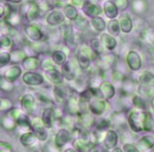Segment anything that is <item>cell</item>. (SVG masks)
<instances>
[{"label":"cell","mask_w":154,"mask_h":152,"mask_svg":"<svg viewBox=\"0 0 154 152\" xmlns=\"http://www.w3.org/2000/svg\"><path fill=\"white\" fill-rule=\"evenodd\" d=\"M0 88L2 91L5 92V93H11L14 90V82L8 81L2 75L1 78H0Z\"/></svg>","instance_id":"45"},{"label":"cell","mask_w":154,"mask_h":152,"mask_svg":"<svg viewBox=\"0 0 154 152\" xmlns=\"http://www.w3.org/2000/svg\"><path fill=\"white\" fill-rule=\"evenodd\" d=\"M106 101L102 98L94 97L89 102V111L95 115H102L106 109Z\"/></svg>","instance_id":"8"},{"label":"cell","mask_w":154,"mask_h":152,"mask_svg":"<svg viewBox=\"0 0 154 152\" xmlns=\"http://www.w3.org/2000/svg\"><path fill=\"white\" fill-rule=\"evenodd\" d=\"M55 63L53 60H50V59L46 58L44 59L42 62H41V68L43 71L47 72V71L51 70L53 69H55Z\"/></svg>","instance_id":"48"},{"label":"cell","mask_w":154,"mask_h":152,"mask_svg":"<svg viewBox=\"0 0 154 152\" xmlns=\"http://www.w3.org/2000/svg\"><path fill=\"white\" fill-rule=\"evenodd\" d=\"M90 46L93 51V52L96 55H101L103 54L104 51V45H102L100 39H92L90 41Z\"/></svg>","instance_id":"39"},{"label":"cell","mask_w":154,"mask_h":152,"mask_svg":"<svg viewBox=\"0 0 154 152\" xmlns=\"http://www.w3.org/2000/svg\"><path fill=\"white\" fill-rule=\"evenodd\" d=\"M140 85L147 87H154V75L150 72H144L138 77Z\"/></svg>","instance_id":"32"},{"label":"cell","mask_w":154,"mask_h":152,"mask_svg":"<svg viewBox=\"0 0 154 152\" xmlns=\"http://www.w3.org/2000/svg\"><path fill=\"white\" fill-rule=\"evenodd\" d=\"M107 29L109 34L114 37H117L120 34V26L119 20L117 19H111L107 25Z\"/></svg>","instance_id":"34"},{"label":"cell","mask_w":154,"mask_h":152,"mask_svg":"<svg viewBox=\"0 0 154 152\" xmlns=\"http://www.w3.org/2000/svg\"><path fill=\"white\" fill-rule=\"evenodd\" d=\"M145 112L141 110H135L129 114L127 118L128 123L133 132H141L144 131V121Z\"/></svg>","instance_id":"1"},{"label":"cell","mask_w":154,"mask_h":152,"mask_svg":"<svg viewBox=\"0 0 154 152\" xmlns=\"http://www.w3.org/2000/svg\"><path fill=\"white\" fill-rule=\"evenodd\" d=\"M0 47L2 50H5V51L11 50L13 48L14 41L8 35H2L0 38Z\"/></svg>","instance_id":"41"},{"label":"cell","mask_w":154,"mask_h":152,"mask_svg":"<svg viewBox=\"0 0 154 152\" xmlns=\"http://www.w3.org/2000/svg\"><path fill=\"white\" fill-rule=\"evenodd\" d=\"M20 12L28 22H32L37 19L40 15V8L35 2H29L23 5Z\"/></svg>","instance_id":"2"},{"label":"cell","mask_w":154,"mask_h":152,"mask_svg":"<svg viewBox=\"0 0 154 152\" xmlns=\"http://www.w3.org/2000/svg\"><path fill=\"white\" fill-rule=\"evenodd\" d=\"M153 136H154V135H153Z\"/></svg>","instance_id":"60"},{"label":"cell","mask_w":154,"mask_h":152,"mask_svg":"<svg viewBox=\"0 0 154 152\" xmlns=\"http://www.w3.org/2000/svg\"><path fill=\"white\" fill-rule=\"evenodd\" d=\"M154 127V119L152 116V114L149 111L145 112V117H144V131L146 132H150L153 130Z\"/></svg>","instance_id":"43"},{"label":"cell","mask_w":154,"mask_h":152,"mask_svg":"<svg viewBox=\"0 0 154 152\" xmlns=\"http://www.w3.org/2000/svg\"><path fill=\"white\" fill-rule=\"evenodd\" d=\"M146 36L148 38L149 41H150L151 43L154 44V31L147 32V34H146Z\"/></svg>","instance_id":"55"},{"label":"cell","mask_w":154,"mask_h":152,"mask_svg":"<svg viewBox=\"0 0 154 152\" xmlns=\"http://www.w3.org/2000/svg\"><path fill=\"white\" fill-rule=\"evenodd\" d=\"M119 23H120L121 31L124 33H129L132 32L133 29V23L131 17L129 14L123 13L119 17Z\"/></svg>","instance_id":"24"},{"label":"cell","mask_w":154,"mask_h":152,"mask_svg":"<svg viewBox=\"0 0 154 152\" xmlns=\"http://www.w3.org/2000/svg\"><path fill=\"white\" fill-rule=\"evenodd\" d=\"M24 33L27 37L34 42H39L42 40L44 34L42 30L32 24H26L23 28Z\"/></svg>","instance_id":"9"},{"label":"cell","mask_w":154,"mask_h":152,"mask_svg":"<svg viewBox=\"0 0 154 152\" xmlns=\"http://www.w3.org/2000/svg\"><path fill=\"white\" fill-rule=\"evenodd\" d=\"M8 2H14V3H18L20 2H21V0H6Z\"/></svg>","instance_id":"59"},{"label":"cell","mask_w":154,"mask_h":152,"mask_svg":"<svg viewBox=\"0 0 154 152\" xmlns=\"http://www.w3.org/2000/svg\"><path fill=\"white\" fill-rule=\"evenodd\" d=\"M102 45L108 51H114L117 45V42L115 37L111 36L109 33H102L99 39Z\"/></svg>","instance_id":"28"},{"label":"cell","mask_w":154,"mask_h":152,"mask_svg":"<svg viewBox=\"0 0 154 152\" xmlns=\"http://www.w3.org/2000/svg\"><path fill=\"white\" fill-rule=\"evenodd\" d=\"M11 61V53L8 51H2L0 53V67L6 66Z\"/></svg>","instance_id":"49"},{"label":"cell","mask_w":154,"mask_h":152,"mask_svg":"<svg viewBox=\"0 0 154 152\" xmlns=\"http://www.w3.org/2000/svg\"><path fill=\"white\" fill-rule=\"evenodd\" d=\"M0 151L1 152H11L13 151V147L11 144L8 141H0Z\"/></svg>","instance_id":"52"},{"label":"cell","mask_w":154,"mask_h":152,"mask_svg":"<svg viewBox=\"0 0 154 152\" xmlns=\"http://www.w3.org/2000/svg\"><path fill=\"white\" fill-rule=\"evenodd\" d=\"M52 60L56 65L63 66L67 61V55L66 53L61 50H56L52 54Z\"/></svg>","instance_id":"35"},{"label":"cell","mask_w":154,"mask_h":152,"mask_svg":"<svg viewBox=\"0 0 154 152\" xmlns=\"http://www.w3.org/2000/svg\"><path fill=\"white\" fill-rule=\"evenodd\" d=\"M64 14L66 17L70 20L74 21L78 18V12L77 9L72 5H68L64 8Z\"/></svg>","instance_id":"42"},{"label":"cell","mask_w":154,"mask_h":152,"mask_svg":"<svg viewBox=\"0 0 154 152\" xmlns=\"http://www.w3.org/2000/svg\"><path fill=\"white\" fill-rule=\"evenodd\" d=\"M10 53L11 56V63H14V64H17V63L23 62L24 59L27 57L25 51L20 49L13 50Z\"/></svg>","instance_id":"37"},{"label":"cell","mask_w":154,"mask_h":152,"mask_svg":"<svg viewBox=\"0 0 154 152\" xmlns=\"http://www.w3.org/2000/svg\"><path fill=\"white\" fill-rule=\"evenodd\" d=\"M111 120L105 118H100L96 120L95 124L93 127L95 128V130L102 131V132H107L108 130V128L111 126Z\"/></svg>","instance_id":"38"},{"label":"cell","mask_w":154,"mask_h":152,"mask_svg":"<svg viewBox=\"0 0 154 152\" xmlns=\"http://www.w3.org/2000/svg\"><path fill=\"white\" fill-rule=\"evenodd\" d=\"M150 106H151L152 110H153V111L154 112V96L152 98L151 102H150Z\"/></svg>","instance_id":"57"},{"label":"cell","mask_w":154,"mask_h":152,"mask_svg":"<svg viewBox=\"0 0 154 152\" xmlns=\"http://www.w3.org/2000/svg\"><path fill=\"white\" fill-rule=\"evenodd\" d=\"M14 108V103L10 99L2 97L0 99V111L2 112L7 113Z\"/></svg>","instance_id":"44"},{"label":"cell","mask_w":154,"mask_h":152,"mask_svg":"<svg viewBox=\"0 0 154 152\" xmlns=\"http://www.w3.org/2000/svg\"><path fill=\"white\" fill-rule=\"evenodd\" d=\"M125 117H126V115H125L124 113L119 111V112H115L113 114L111 120L114 123H115V124H121L126 120Z\"/></svg>","instance_id":"50"},{"label":"cell","mask_w":154,"mask_h":152,"mask_svg":"<svg viewBox=\"0 0 154 152\" xmlns=\"http://www.w3.org/2000/svg\"><path fill=\"white\" fill-rule=\"evenodd\" d=\"M132 105L136 108V109L141 110V111H144L146 108L145 102H144V99L141 97L140 96H134L132 99Z\"/></svg>","instance_id":"46"},{"label":"cell","mask_w":154,"mask_h":152,"mask_svg":"<svg viewBox=\"0 0 154 152\" xmlns=\"http://www.w3.org/2000/svg\"><path fill=\"white\" fill-rule=\"evenodd\" d=\"M104 12L106 17L109 19H115L119 14V9L117 8L115 3L112 1H108L104 4Z\"/></svg>","instance_id":"31"},{"label":"cell","mask_w":154,"mask_h":152,"mask_svg":"<svg viewBox=\"0 0 154 152\" xmlns=\"http://www.w3.org/2000/svg\"><path fill=\"white\" fill-rule=\"evenodd\" d=\"M138 2H139V4H137L136 1L134 0L133 2L132 3V10L137 14H141V13L144 11V5L141 6V3L143 2H141V0H138Z\"/></svg>","instance_id":"51"},{"label":"cell","mask_w":154,"mask_h":152,"mask_svg":"<svg viewBox=\"0 0 154 152\" xmlns=\"http://www.w3.org/2000/svg\"><path fill=\"white\" fill-rule=\"evenodd\" d=\"M45 75H46V77L48 79V81H50L51 83L55 84V85L63 84V80L65 78L62 72L57 70L56 68L51 69V70L45 72Z\"/></svg>","instance_id":"27"},{"label":"cell","mask_w":154,"mask_h":152,"mask_svg":"<svg viewBox=\"0 0 154 152\" xmlns=\"http://www.w3.org/2000/svg\"><path fill=\"white\" fill-rule=\"evenodd\" d=\"M91 57L84 51L79 50L77 54V62L81 69H87L91 64Z\"/></svg>","instance_id":"30"},{"label":"cell","mask_w":154,"mask_h":152,"mask_svg":"<svg viewBox=\"0 0 154 152\" xmlns=\"http://www.w3.org/2000/svg\"><path fill=\"white\" fill-rule=\"evenodd\" d=\"M126 63L131 70L137 72L141 69L142 61L140 55L136 51H130L126 55Z\"/></svg>","instance_id":"10"},{"label":"cell","mask_w":154,"mask_h":152,"mask_svg":"<svg viewBox=\"0 0 154 152\" xmlns=\"http://www.w3.org/2000/svg\"><path fill=\"white\" fill-rule=\"evenodd\" d=\"M38 138L33 131L25 132L20 137V141L21 144L25 147H32L37 142Z\"/></svg>","instance_id":"22"},{"label":"cell","mask_w":154,"mask_h":152,"mask_svg":"<svg viewBox=\"0 0 154 152\" xmlns=\"http://www.w3.org/2000/svg\"><path fill=\"white\" fill-rule=\"evenodd\" d=\"M122 87H123V90L125 92V93L127 94V93H132L134 91L135 86L133 81L126 78L122 83Z\"/></svg>","instance_id":"47"},{"label":"cell","mask_w":154,"mask_h":152,"mask_svg":"<svg viewBox=\"0 0 154 152\" xmlns=\"http://www.w3.org/2000/svg\"><path fill=\"white\" fill-rule=\"evenodd\" d=\"M92 27L97 32H102L106 28V23L105 20L101 17H95L90 20Z\"/></svg>","instance_id":"36"},{"label":"cell","mask_w":154,"mask_h":152,"mask_svg":"<svg viewBox=\"0 0 154 152\" xmlns=\"http://www.w3.org/2000/svg\"><path fill=\"white\" fill-rule=\"evenodd\" d=\"M72 5L76 6H80L83 4V0H72Z\"/></svg>","instance_id":"56"},{"label":"cell","mask_w":154,"mask_h":152,"mask_svg":"<svg viewBox=\"0 0 154 152\" xmlns=\"http://www.w3.org/2000/svg\"><path fill=\"white\" fill-rule=\"evenodd\" d=\"M66 15L59 11H54L48 15L46 18L47 23L51 26H59L65 23Z\"/></svg>","instance_id":"16"},{"label":"cell","mask_w":154,"mask_h":152,"mask_svg":"<svg viewBox=\"0 0 154 152\" xmlns=\"http://www.w3.org/2000/svg\"><path fill=\"white\" fill-rule=\"evenodd\" d=\"M31 126L32 131L35 132L39 141H45L48 140V132L41 117H35L32 119Z\"/></svg>","instance_id":"3"},{"label":"cell","mask_w":154,"mask_h":152,"mask_svg":"<svg viewBox=\"0 0 154 152\" xmlns=\"http://www.w3.org/2000/svg\"><path fill=\"white\" fill-rule=\"evenodd\" d=\"M61 72L64 78L69 81H73L76 76L75 65L71 61H66L63 66H61Z\"/></svg>","instance_id":"23"},{"label":"cell","mask_w":154,"mask_h":152,"mask_svg":"<svg viewBox=\"0 0 154 152\" xmlns=\"http://www.w3.org/2000/svg\"><path fill=\"white\" fill-rule=\"evenodd\" d=\"M75 26L81 31H87L90 29V23L87 19L84 18L81 16H78L75 20H74Z\"/></svg>","instance_id":"40"},{"label":"cell","mask_w":154,"mask_h":152,"mask_svg":"<svg viewBox=\"0 0 154 152\" xmlns=\"http://www.w3.org/2000/svg\"><path fill=\"white\" fill-rule=\"evenodd\" d=\"M22 80L24 84L32 87L42 85L44 83V77L42 75L34 71H27L24 72L22 76Z\"/></svg>","instance_id":"6"},{"label":"cell","mask_w":154,"mask_h":152,"mask_svg":"<svg viewBox=\"0 0 154 152\" xmlns=\"http://www.w3.org/2000/svg\"><path fill=\"white\" fill-rule=\"evenodd\" d=\"M90 113L88 112V111H82L78 115V123L82 129L88 130L94 126L96 119L90 114Z\"/></svg>","instance_id":"13"},{"label":"cell","mask_w":154,"mask_h":152,"mask_svg":"<svg viewBox=\"0 0 154 152\" xmlns=\"http://www.w3.org/2000/svg\"><path fill=\"white\" fill-rule=\"evenodd\" d=\"M22 74V69L17 65H14L5 71L2 76L11 82L16 81Z\"/></svg>","instance_id":"20"},{"label":"cell","mask_w":154,"mask_h":152,"mask_svg":"<svg viewBox=\"0 0 154 152\" xmlns=\"http://www.w3.org/2000/svg\"><path fill=\"white\" fill-rule=\"evenodd\" d=\"M1 126L6 131H14L17 126V123L9 112H7L2 117Z\"/></svg>","instance_id":"26"},{"label":"cell","mask_w":154,"mask_h":152,"mask_svg":"<svg viewBox=\"0 0 154 152\" xmlns=\"http://www.w3.org/2000/svg\"><path fill=\"white\" fill-rule=\"evenodd\" d=\"M23 16L17 11L11 10L6 16H5L4 21L10 28L16 29L22 23Z\"/></svg>","instance_id":"12"},{"label":"cell","mask_w":154,"mask_h":152,"mask_svg":"<svg viewBox=\"0 0 154 152\" xmlns=\"http://www.w3.org/2000/svg\"><path fill=\"white\" fill-rule=\"evenodd\" d=\"M115 63V56L112 54H105L99 60L98 66L102 71H106L111 69Z\"/></svg>","instance_id":"21"},{"label":"cell","mask_w":154,"mask_h":152,"mask_svg":"<svg viewBox=\"0 0 154 152\" xmlns=\"http://www.w3.org/2000/svg\"><path fill=\"white\" fill-rule=\"evenodd\" d=\"M103 71L99 69L98 72H96L92 75V76L89 80V87H93V88H99L101 84L103 82V76H102Z\"/></svg>","instance_id":"33"},{"label":"cell","mask_w":154,"mask_h":152,"mask_svg":"<svg viewBox=\"0 0 154 152\" xmlns=\"http://www.w3.org/2000/svg\"><path fill=\"white\" fill-rule=\"evenodd\" d=\"M139 151H147L154 147V136L146 135L138 139L136 144Z\"/></svg>","instance_id":"18"},{"label":"cell","mask_w":154,"mask_h":152,"mask_svg":"<svg viewBox=\"0 0 154 152\" xmlns=\"http://www.w3.org/2000/svg\"><path fill=\"white\" fill-rule=\"evenodd\" d=\"M123 150L125 152H138L139 151L137 147V146L134 145V144H130V143H126L123 145Z\"/></svg>","instance_id":"54"},{"label":"cell","mask_w":154,"mask_h":152,"mask_svg":"<svg viewBox=\"0 0 154 152\" xmlns=\"http://www.w3.org/2000/svg\"><path fill=\"white\" fill-rule=\"evenodd\" d=\"M114 3L117 5V8L120 11H125L129 5L128 0H114Z\"/></svg>","instance_id":"53"},{"label":"cell","mask_w":154,"mask_h":152,"mask_svg":"<svg viewBox=\"0 0 154 152\" xmlns=\"http://www.w3.org/2000/svg\"><path fill=\"white\" fill-rule=\"evenodd\" d=\"M72 135L70 131L66 128H62L57 132L54 138V144L59 150H61L66 144L72 140Z\"/></svg>","instance_id":"7"},{"label":"cell","mask_w":154,"mask_h":152,"mask_svg":"<svg viewBox=\"0 0 154 152\" xmlns=\"http://www.w3.org/2000/svg\"><path fill=\"white\" fill-rule=\"evenodd\" d=\"M102 98L105 100H109L112 99L116 94V89L114 86L108 81H103L99 87Z\"/></svg>","instance_id":"19"},{"label":"cell","mask_w":154,"mask_h":152,"mask_svg":"<svg viewBox=\"0 0 154 152\" xmlns=\"http://www.w3.org/2000/svg\"><path fill=\"white\" fill-rule=\"evenodd\" d=\"M62 36L63 41L67 48L72 49L75 46V36L74 33V29L70 23H63L61 26Z\"/></svg>","instance_id":"4"},{"label":"cell","mask_w":154,"mask_h":152,"mask_svg":"<svg viewBox=\"0 0 154 152\" xmlns=\"http://www.w3.org/2000/svg\"><path fill=\"white\" fill-rule=\"evenodd\" d=\"M65 111L71 116H78L81 112L79 98L70 96L64 103Z\"/></svg>","instance_id":"5"},{"label":"cell","mask_w":154,"mask_h":152,"mask_svg":"<svg viewBox=\"0 0 154 152\" xmlns=\"http://www.w3.org/2000/svg\"><path fill=\"white\" fill-rule=\"evenodd\" d=\"M35 99L31 93H26L22 96L20 99L21 109L25 114L30 115L34 111Z\"/></svg>","instance_id":"11"},{"label":"cell","mask_w":154,"mask_h":152,"mask_svg":"<svg viewBox=\"0 0 154 152\" xmlns=\"http://www.w3.org/2000/svg\"><path fill=\"white\" fill-rule=\"evenodd\" d=\"M83 11L90 18L98 17L101 13V10L96 5L93 4L90 2H85L83 4Z\"/></svg>","instance_id":"29"},{"label":"cell","mask_w":154,"mask_h":152,"mask_svg":"<svg viewBox=\"0 0 154 152\" xmlns=\"http://www.w3.org/2000/svg\"><path fill=\"white\" fill-rule=\"evenodd\" d=\"M53 95L54 98L57 102L60 104H64L68 98L69 97L68 95V90L66 87L61 84L56 85L53 89Z\"/></svg>","instance_id":"14"},{"label":"cell","mask_w":154,"mask_h":152,"mask_svg":"<svg viewBox=\"0 0 154 152\" xmlns=\"http://www.w3.org/2000/svg\"><path fill=\"white\" fill-rule=\"evenodd\" d=\"M103 142L104 146L107 150H112L114 148L118 143V135L117 132L113 129L107 131Z\"/></svg>","instance_id":"15"},{"label":"cell","mask_w":154,"mask_h":152,"mask_svg":"<svg viewBox=\"0 0 154 152\" xmlns=\"http://www.w3.org/2000/svg\"><path fill=\"white\" fill-rule=\"evenodd\" d=\"M22 66L25 70L35 71L41 66V61L36 56H29L24 59L22 62Z\"/></svg>","instance_id":"25"},{"label":"cell","mask_w":154,"mask_h":152,"mask_svg":"<svg viewBox=\"0 0 154 152\" xmlns=\"http://www.w3.org/2000/svg\"><path fill=\"white\" fill-rule=\"evenodd\" d=\"M112 150V151H114V152H115V151H119V152H121V151H122V150H121V149H120V147H117V146H116V147H114V148H113L112 150Z\"/></svg>","instance_id":"58"},{"label":"cell","mask_w":154,"mask_h":152,"mask_svg":"<svg viewBox=\"0 0 154 152\" xmlns=\"http://www.w3.org/2000/svg\"><path fill=\"white\" fill-rule=\"evenodd\" d=\"M54 117H55V110L54 108L48 107L43 110L41 118L47 129L52 128L54 125Z\"/></svg>","instance_id":"17"}]
</instances>
